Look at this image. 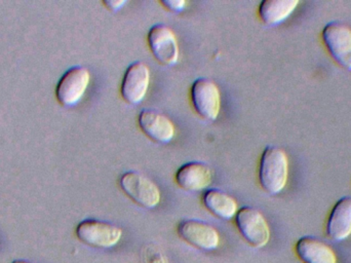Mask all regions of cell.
Segmentation results:
<instances>
[{
	"instance_id": "obj_1",
	"label": "cell",
	"mask_w": 351,
	"mask_h": 263,
	"mask_svg": "<svg viewBox=\"0 0 351 263\" xmlns=\"http://www.w3.org/2000/svg\"><path fill=\"white\" fill-rule=\"evenodd\" d=\"M259 182L270 194H278L286 187L289 177V159L284 149L267 146L259 163Z\"/></svg>"
},
{
	"instance_id": "obj_2",
	"label": "cell",
	"mask_w": 351,
	"mask_h": 263,
	"mask_svg": "<svg viewBox=\"0 0 351 263\" xmlns=\"http://www.w3.org/2000/svg\"><path fill=\"white\" fill-rule=\"evenodd\" d=\"M119 186L134 203L143 208L154 209L160 203L162 194L160 188L147 176L140 172L123 173L119 179Z\"/></svg>"
},
{
	"instance_id": "obj_3",
	"label": "cell",
	"mask_w": 351,
	"mask_h": 263,
	"mask_svg": "<svg viewBox=\"0 0 351 263\" xmlns=\"http://www.w3.org/2000/svg\"><path fill=\"white\" fill-rule=\"evenodd\" d=\"M75 233L86 245L104 249L114 247L123 237V231L119 227L97 219L82 221L76 227Z\"/></svg>"
},
{
	"instance_id": "obj_4",
	"label": "cell",
	"mask_w": 351,
	"mask_h": 263,
	"mask_svg": "<svg viewBox=\"0 0 351 263\" xmlns=\"http://www.w3.org/2000/svg\"><path fill=\"white\" fill-rule=\"evenodd\" d=\"M234 218L239 233L252 247L262 248L267 245L270 240L269 225L260 211L252 207H243Z\"/></svg>"
},
{
	"instance_id": "obj_5",
	"label": "cell",
	"mask_w": 351,
	"mask_h": 263,
	"mask_svg": "<svg viewBox=\"0 0 351 263\" xmlns=\"http://www.w3.org/2000/svg\"><path fill=\"white\" fill-rule=\"evenodd\" d=\"M322 38L334 61L351 70L350 27L339 21H332L324 27Z\"/></svg>"
},
{
	"instance_id": "obj_6",
	"label": "cell",
	"mask_w": 351,
	"mask_h": 263,
	"mask_svg": "<svg viewBox=\"0 0 351 263\" xmlns=\"http://www.w3.org/2000/svg\"><path fill=\"white\" fill-rule=\"evenodd\" d=\"M191 101L198 115L206 121L218 119L221 111V94L218 86L210 78H197L192 84Z\"/></svg>"
},
{
	"instance_id": "obj_7",
	"label": "cell",
	"mask_w": 351,
	"mask_h": 263,
	"mask_svg": "<svg viewBox=\"0 0 351 263\" xmlns=\"http://www.w3.org/2000/svg\"><path fill=\"white\" fill-rule=\"evenodd\" d=\"M90 82V74L86 68L76 66L68 70L56 89L58 102L66 107L77 104L86 94Z\"/></svg>"
},
{
	"instance_id": "obj_8",
	"label": "cell",
	"mask_w": 351,
	"mask_h": 263,
	"mask_svg": "<svg viewBox=\"0 0 351 263\" xmlns=\"http://www.w3.org/2000/svg\"><path fill=\"white\" fill-rule=\"evenodd\" d=\"M150 78L147 64L142 61L132 63L121 82V94L123 100L132 105L141 103L149 89Z\"/></svg>"
},
{
	"instance_id": "obj_9",
	"label": "cell",
	"mask_w": 351,
	"mask_h": 263,
	"mask_svg": "<svg viewBox=\"0 0 351 263\" xmlns=\"http://www.w3.org/2000/svg\"><path fill=\"white\" fill-rule=\"evenodd\" d=\"M177 233L186 243L204 251L217 249L220 243L218 231L204 221L186 219L178 225Z\"/></svg>"
},
{
	"instance_id": "obj_10",
	"label": "cell",
	"mask_w": 351,
	"mask_h": 263,
	"mask_svg": "<svg viewBox=\"0 0 351 263\" xmlns=\"http://www.w3.org/2000/svg\"><path fill=\"white\" fill-rule=\"evenodd\" d=\"M154 58L165 66H173L179 60V45L174 31L164 24L154 25L147 36Z\"/></svg>"
},
{
	"instance_id": "obj_11",
	"label": "cell",
	"mask_w": 351,
	"mask_h": 263,
	"mask_svg": "<svg viewBox=\"0 0 351 263\" xmlns=\"http://www.w3.org/2000/svg\"><path fill=\"white\" fill-rule=\"evenodd\" d=\"M140 129L144 134L158 143H170L174 139V124L160 111L144 109L138 117Z\"/></svg>"
},
{
	"instance_id": "obj_12",
	"label": "cell",
	"mask_w": 351,
	"mask_h": 263,
	"mask_svg": "<svg viewBox=\"0 0 351 263\" xmlns=\"http://www.w3.org/2000/svg\"><path fill=\"white\" fill-rule=\"evenodd\" d=\"M213 181V171L206 163L190 161L184 163L176 173V182L188 192L206 190Z\"/></svg>"
},
{
	"instance_id": "obj_13",
	"label": "cell",
	"mask_w": 351,
	"mask_h": 263,
	"mask_svg": "<svg viewBox=\"0 0 351 263\" xmlns=\"http://www.w3.org/2000/svg\"><path fill=\"white\" fill-rule=\"evenodd\" d=\"M328 237L334 241L341 242L351 235V198H340L330 212L326 227Z\"/></svg>"
},
{
	"instance_id": "obj_14",
	"label": "cell",
	"mask_w": 351,
	"mask_h": 263,
	"mask_svg": "<svg viewBox=\"0 0 351 263\" xmlns=\"http://www.w3.org/2000/svg\"><path fill=\"white\" fill-rule=\"evenodd\" d=\"M295 251L303 263H337V256L322 240L305 236L297 241Z\"/></svg>"
},
{
	"instance_id": "obj_15",
	"label": "cell",
	"mask_w": 351,
	"mask_h": 263,
	"mask_svg": "<svg viewBox=\"0 0 351 263\" xmlns=\"http://www.w3.org/2000/svg\"><path fill=\"white\" fill-rule=\"evenodd\" d=\"M202 204L206 207V210L223 220H230L234 218L235 215L239 212V205L237 201L222 190H206L202 194Z\"/></svg>"
},
{
	"instance_id": "obj_16",
	"label": "cell",
	"mask_w": 351,
	"mask_h": 263,
	"mask_svg": "<svg viewBox=\"0 0 351 263\" xmlns=\"http://www.w3.org/2000/svg\"><path fill=\"white\" fill-rule=\"evenodd\" d=\"M298 4V0H263L258 12L265 24L278 25L288 19Z\"/></svg>"
},
{
	"instance_id": "obj_17",
	"label": "cell",
	"mask_w": 351,
	"mask_h": 263,
	"mask_svg": "<svg viewBox=\"0 0 351 263\" xmlns=\"http://www.w3.org/2000/svg\"><path fill=\"white\" fill-rule=\"evenodd\" d=\"M160 3L167 8V10H172V12H179L185 8V0H162Z\"/></svg>"
},
{
	"instance_id": "obj_18",
	"label": "cell",
	"mask_w": 351,
	"mask_h": 263,
	"mask_svg": "<svg viewBox=\"0 0 351 263\" xmlns=\"http://www.w3.org/2000/svg\"><path fill=\"white\" fill-rule=\"evenodd\" d=\"M103 4H104L109 10L117 12V10H121L125 4H127V1H125V0H105V1H103Z\"/></svg>"
},
{
	"instance_id": "obj_19",
	"label": "cell",
	"mask_w": 351,
	"mask_h": 263,
	"mask_svg": "<svg viewBox=\"0 0 351 263\" xmlns=\"http://www.w3.org/2000/svg\"><path fill=\"white\" fill-rule=\"evenodd\" d=\"M12 263H31V262H26V260H14V262H12Z\"/></svg>"
}]
</instances>
